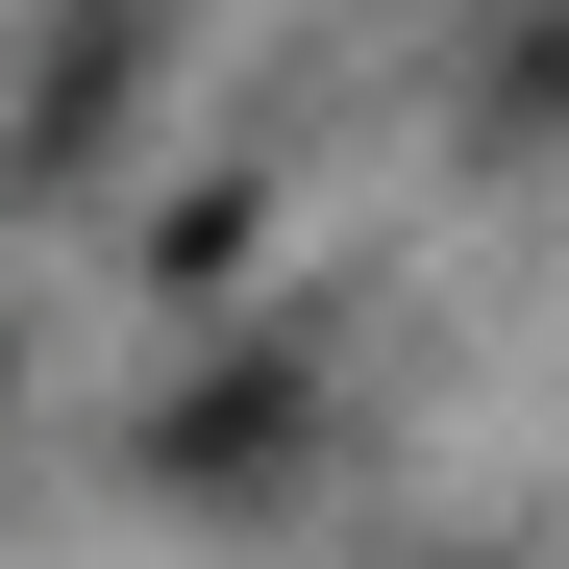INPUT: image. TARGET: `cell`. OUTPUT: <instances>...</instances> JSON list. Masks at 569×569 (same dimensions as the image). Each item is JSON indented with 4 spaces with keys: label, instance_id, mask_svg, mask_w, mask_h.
<instances>
[{
    "label": "cell",
    "instance_id": "cell-1",
    "mask_svg": "<svg viewBox=\"0 0 569 569\" xmlns=\"http://www.w3.org/2000/svg\"><path fill=\"white\" fill-rule=\"evenodd\" d=\"M272 446H298V347H223V371H199V397H173V421H149V470H173V496H248V470H272Z\"/></svg>",
    "mask_w": 569,
    "mask_h": 569
}]
</instances>
